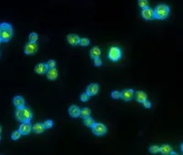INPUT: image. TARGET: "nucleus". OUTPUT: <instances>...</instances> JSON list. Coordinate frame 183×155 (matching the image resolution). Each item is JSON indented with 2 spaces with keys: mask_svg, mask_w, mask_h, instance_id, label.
<instances>
[{
  "mask_svg": "<svg viewBox=\"0 0 183 155\" xmlns=\"http://www.w3.org/2000/svg\"><path fill=\"white\" fill-rule=\"evenodd\" d=\"M13 37V27L9 23H0V40L7 42Z\"/></svg>",
  "mask_w": 183,
  "mask_h": 155,
  "instance_id": "f03ea898",
  "label": "nucleus"
},
{
  "mask_svg": "<svg viewBox=\"0 0 183 155\" xmlns=\"http://www.w3.org/2000/svg\"><path fill=\"white\" fill-rule=\"evenodd\" d=\"M90 115H91V109L88 108V107H83V108H81V111H80V116H81L82 118H85V117H87V116H90Z\"/></svg>",
  "mask_w": 183,
  "mask_h": 155,
  "instance_id": "aec40b11",
  "label": "nucleus"
},
{
  "mask_svg": "<svg viewBox=\"0 0 183 155\" xmlns=\"http://www.w3.org/2000/svg\"><path fill=\"white\" fill-rule=\"evenodd\" d=\"M170 12V8L166 4H159L154 9V17L156 19H166Z\"/></svg>",
  "mask_w": 183,
  "mask_h": 155,
  "instance_id": "7ed1b4c3",
  "label": "nucleus"
},
{
  "mask_svg": "<svg viewBox=\"0 0 183 155\" xmlns=\"http://www.w3.org/2000/svg\"><path fill=\"white\" fill-rule=\"evenodd\" d=\"M47 66L48 67V68H53V67H55L56 66V61H54V60H48V61H47Z\"/></svg>",
  "mask_w": 183,
  "mask_h": 155,
  "instance_id": "c756f323",
  "label": "nucleus"
},
{
  "mask_svg": "<svg viewBox=\"0 0 183 155\" xmlns=\"http://www.w3.org/2000/svg\"><path fill=\"white\" fill-rule=\"evenodd\" d=\"M149 152L154 153V154L159 152V147L156 146V145H153V146H151V147L149 148Z\"/></svg>",
  "mask_w": 183,
  "mask_h": 155,
  "instance_id": "cd10ccee",
  "label": "nucleus"
},
{
  "mask_svg": "<svg viewBox=\"0 0 183 155\" xmlns=\"http://www.w3.org/2000/svg\"><path fill=\"white\" fill-rule=\"evenodd\" d=\"M1 42H2V41H1V40H0V44H1Z\"/></svg>",
  "mask_w": 183,
  "mask_h": 155,
  "instance_id": "f704fd0d",
  "label": "nucleus"
},
{
  "mask_svg": "<svg viewBox=\"0 0 183 155\" xmlns=\"http://www.w3.org/2000/svg\"><path fill=\"white\" fill-rule=\"evenodd\" d=\"M1 131H2V128H1V127H0V133H1Z\"/></svg>",
  "mask_w": 183,
  "mask_h": 155,
  "instance_id": "473e14b6",
  "label": "nucleus"
},
{
  "mask_svg": "<svg viewBox=\"0 0 183 155\" xmlns=\"http://www.w3.org/2000/svg\"><path fill=\"white\" fill-rule=\"evenodd\" d=\"M28 39H29V42H37L38 39V35L36 32H32L29 34Z\"/></svg>",
  "mask_w": 183,
  "mask_h": 155,
  "instance_id": "4be33fe9",
  "label": "nucleus"
},
{
  "mask_svg": "<svg viewBox=\"0 0 183 155\" xmlns=\"http://www.w3.org/2000/svg\"><path fill=\"white\" fill-rule=\"evenodd\" d=\"M99 89H100L99 84L92 83H90V84L87 86V88H86V93H87L90 96L95 95L96 94H98Z\"/></svg>",
  "mask_w": 183,
  "mask_h": 155,
  "instance_id": "9d476101",
  "label": "nucleus"
},
{
  "mask_svg": "<svg viewBox=\"0 0 183 155\" xmlns=\"http://www.w3.org/2000/svg\"><path fill=\"white\" fill-rule=\"evenodd\" d=\"M0 140H1V136H0Z\"/></svg>",
  "mask_w": 183,
  "mask_h": 155,
  "instance_id": "72a5a7b5",
  "label": "nucleus"
},
{
  "mask_svg": "<svg viewBox=\"0 0 183 155\" xmlns=\"http://www.w3.org/2000/svg\"><path fill=\"white\" fill-rule=\"evenodd\" d=\"M46 75H47V78H48V80L53 81V80H55V79L58 78V76H59V72H58V70H57L55 67H53V68H48V71H47V72H46Z\"/></svg>",
  "mask_w": 183,
  "mask_h": 155,
  "instance_id": "9b49d317",
  "label": "nucleus"
},
{
  "mask_svg": "<svg viewBox=\"0 0 183 155\" xmlns=\"http://www.w3.org/2000/svg\"><path fill=\"white\" fill-rule=\"evenodd\" d=\"M122 57V51L120 50V48L113 46L111 47L109 51H108V58L112 61H117L121 59Z\"/></svg>",
  "mask_w": 183,
  "mask_h": 155,
  "instance_id": "20e7f679",
  "label": "nucleus"
},
{
  "mask_svg": "<svg viewBox=\"0 0 183 155\" xmlns=\"http://www.w3.org/2000/svg\"><path fill=\"white\" fill-rule=\"evenodd\" d=\"M38 50V45L36 42H28L25 45L24 51L27 55H33Z\"/></svg>",
  "mask_w": 183,
  "mask_h": 155,
  "instance_id": "423d86ee",
  "label": "nucleus"
},
{
  "mask_svg": "<svg viewBox=\"0 0 183 155\" xmlns=\"http://www.w3.org/2000/svg\"><path fill=\"white\" fill-rule=\"evenodd\" d=\"M83 123H84V125H85L86 127H92V125L95 123V121H94V119H93V118H92L91 116H87V117L83 118Z\"/></svg>",
  "mask_w": 183,
  "mask_h": 155,
  "instance_id": "412c9836",
  "label": "nucleus"
},
{
  "mask_svg": "<svg viewBox=\"0 0 183 155\" xmlns=\"http://www.w3.org/2000/svg\"><path fill=\"white\" fill-rule=\"evenodd\" d=\"M80 111H81V108L78 105H71L69 107V114L72 117H78L80 116Z\"/></svg>",
  "mask_w": 183,
  "mask_h": 155,
  "instance_id": "2eb2a0df",
  "label": "nucleus"
},
{
  "mask_svg": "<svg viewBox=\"0 0 183 155\" xmlns=\"http://www.w3.org/2000/svg\"><path fill=\"white\" fill-rule=\"evenodd\" d=\"M94 65L95 66H97V67H100L101 65H102V60L100 59V57L99 58H96V59H94Z\"/></svg>",
  "mask_w": 183,
  "mask_h": 155,
  "instance_id": "7c9ffc66",
  "label": "nucleus"
},
{
  "mask_svg": "<svg viewBox=\"0 0 183 155\" xmlns=\"http://www.w3.org/2000/svg\"><path fill=\"white\" fill-rule=\"evenodd\" d=\"M15 116L17 121L23 123V122H30V120L32 119L33 114H32V111L28 107L24 105L21 107H16Z\"/></svg>",
  "mask_w": 183,
  "mask_h": 155,
  "instance_id": "f257e3e1",
  "label": "nucleus"
},
{
  "mask_svg": "<svg viewBox=\"0 0 183 155\" xmlns=\"http://www.w3.org/2000/svg\"><path fill=\"white\" fill-rule=\"evenodd\" d=\"M134 97L135 98V100L138 102V103H143L145 100L147 99V94L144 92V91H136L135 94H134Z\"/></svg>",
  "mask_w": 183,
  "mask_h": 155,
  "instance_id": "ddd939ff",
  "label": "nucleus"
},
{
  "mask_svg": "<svg viewBox=\"0 0 183 155\" xmlns=\"http://www.w3.org/2000/svg\"><path fill=\"white\" fill-rule=\"evenodd\" d=\"M32 125L30 122H23L18 127V131L21 133V135H28L31 132Z\"/></svg>",
  "mask_w": 183,
  "mask_h": 155,
  "instance_id": "6e6552de",
  "label": "nucleus"
},
{
  "mask_svg": "<svg viewBox=\"0 0 183 155\" xmlns=\"http://www.w3.org/2000/svg\"><path fill=\"white\" fill-rule=\"evenodd\" d=\"M92 133L96 136H103L107 132V127L102 123H94L92 127Z\"/></svg>",
  "mask_w": 183,
  "mask_h": 155,
  "instance_id": "39448f33",
  "label": "nucleus"
},
{
  "mask_svg": "<svg viewBox=\"0 0 183 155\" xmlns=\"http://www.w3.org/2000/svg\"><path fill=\"white\" fill-rule=\"evenodd\" d=\"M134 94H135V91L133 89H124L121 92V98L128 102L134 98Z\"/></svg>",
  "mask_w": 183,
  "mask_h": 155,
  "instance_id": "1a4fd4ad",
  "label": "nucleus"
},
{
  "mask_svg": "<svg viewBox=\"0 0 183 155\" xmlns=\"http://www.w3.org/2000/svg\"><path fill=\"white\" fill-rule=\"evenodd\" d=\"M20 137H21V133H20L18 130H16V131H14V132L12 133V135H11V138H12V139H14V140H16V139H18Z\"/></svg>",
  "mask_w": 183,
  "mask_h": 155,
  "instance_id": "a878e982",
  "label": "nucleus"
},
{
  "mask_svg": "<svg viewBox=\"0 0 183 155\" xmlns=\"http://www.w3.org/2000/svg\"><path fill=\"white\" fill-rule=\"evenodd\" d=\"M142 104H143V105H144L145 108H150V107H151V103H150L149 101H147V100H145Z\"/></svg>",
  "mask_w": 183,
  "mask_h": 155,
  "instance_id": "2f4dec72",
  "label": "nucleus"
},
{
  "mask_svg": "<svg viewBox=\"0 0 183 155\" xmlns=\"http://www.w3.org/2000/svg\"><path fill=\"white\" fill-rule=\"evenodd\" d=\"M43 126H44V127H45V128H51V127H52V126H53V121H52V120H50V119H48V120L44 121V123H43Z\"/></svg>",
  "mask_w": 183,
  "mask_h": 155,
  "instance_id": "393cba45",
  "label": "nucleus"
},
{
  "mask_svg": "<svg viewBox=\"0 0 183 155\" xmlns=\"http://www.w3.org/2000/svg\"><path fill=\"white\" fill-rule=\"evenodd\" d=\"M48 67L47 66L46 63H43V62H40L38 64H37L34 68V71L38 73V74H45L48 71Z\"/></svg>",
  "mask_w": 183,
  "mask_h": 155,
  "instance_id": "f8f14e48",
  "label": "nucleus"
},
{
  "mask_svg": "<svg viewBox=\"0 0 183 155\" xmlns=\"http://www.w3.org/2000/svg\"><path fill=\"white\" fill-rule=\"evenodd\" d=\"M159 152H161L162 154L167 155V154H172L173 149L168 144H163L161 147H159Z\"/></svg>",
  "mask_w": 183,
  "mask_h": 155,
  "instance_id": "a211bd4d",
  "label": "nucleus"
},
{
  "mask_svg": "<svg viewBox=\"0 0 183 155\" xmlns=\"http://www.w3.org/2000/svg\"><path fill=\"white\" fill-rule=\"evenodd\" d=\"M111 96L113 99H118V98L121 97V92H119V91H113L111 93Z\"/></svg>",
  "mask_w": 183,
  "mask_h": 155,
  "instance_id": "c85d7f7f",
  "label": "nucleus"
},
{
  "mask_svg": "<svg viewBox=\"0 0 183 155\" xmlns=\"http://www.w3.org/2000/svg\"><path fill=\"white\" fill-rule=\"evenodd\" d=\"M79 44L82 47H86L90 44V39L88 38H82V39H80V42Z\"/></svg>",
  "mask_w": 183,
  "mask_h": 155,
  "instance_id": "5701e85b",
  "label": "nucleus"
},
{
  "mask_svg": "<svg viewBox=\"0 0 183 155\" xmlns=\"http://www.w3.org/2000/svg\"><path fill=\"white\" fill-rule=\"evenodd\" d=\"M101 55V50L98 48V47H92L90 50V56L91 58L92 59H96V58H99Z\"/></svg>",
  "mask_w": 183,
  "mask_h": 155,
  "instance_id": "6ab92c4d",
  "label": "nucleus"
},
{
  "mask_svg": "<svg viewBox=\"0 0 183 155\" xmlns=\"http://www.w3.org/2000/svg\"><path fill=\"white\" fill-rule=\"evenodd\" d=\"M13 104L15 105L16 107H21L25 105V100L22 96L20 95H16L13 98Z\"/></svg>",
  "mask_w": 183,
  "mask_h": 155,
  "instance_id": "f3484780",
  "label": "nucleus"
},
{
  "mask_svg": "<svg viewBox=\"0 0 183 155\" xmlns=\"http://www.w3.org/2000/svg\"><path fill=\"white\" fill-rule=\"evenodd\" d=\"M45 129L46 128L44 127L43 123H36V124H34L32 126V129L31 130L36 134H40V133H43Z\"/></svg>",
  "mask_w": 183,
  "mask_h": 155,
  "instance_id": "dca6fc26",
  "label": "nucleus"
},
{
  "mask_svg": "<svg viewBox=\"0 0 183 155\" xmlns=\"http://www.w3.org/2000/svg\"><path fill=\"white\" fill-rule=\"evenodd\" d=\"M141 16L142 17L145 19V20H152L154 19V10L150 7H145V8H143L142 11H141Z\"/></svg>",
  "mask_w": 183,
  "mask_h": 155,
  "instance_id": "0eeeda50",
  "label": "nucleus"
},
{
  "mask_svg": "<svg viewBox=\"0 0 183 155\" xmlns=\"http://www.w3.org/2000/svg\"><path fill=\"white\" fill-rule=\"evenodd\" d=\"M89 98H90V95H89L86 92L83 93V94H81V96H80V99H81V102H86V101L89 100Z\"/></svg>",
  "mask_w": 183,
  "mask_h": 155,
  "instance_id": "bb28decb",
  "label": "nucleus"
},
{
  "mask_svg": "<svg viewBox=\"0 0 183 155\" xmlns=\"http://www.w3.org/2000/svg\"><path fill=\"white\" fill-rule=\"evenodd\" d=\"M67 41L71 45V46H76L80 42V38L78 35L75 34H69L67 36Z\"/></svg>",
  "mask_w": 183,
  "mask_h": 155,
  "instance_id": "4468645a",
  "label": "nucleus"
},
{
  "mask_svg": "<svg viewBox=\"0 0 183 155\" xmlns=\"http://www.w3.org/2000/svg\"><path fill=\"white\" fill-rule=\"evenodd\" d=\"M138 6L143 9L148 6V0H138Z\"/></svg>",
  "mask_w": 183,
  "mask_h": 155,
  "instance_id": "b1692460",
  "label": "nucleus"
}]
</instances>
